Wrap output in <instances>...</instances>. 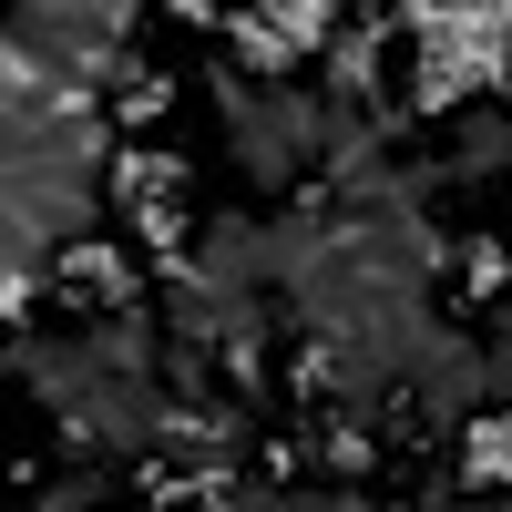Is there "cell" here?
Listing matches in <instances>:
<instances>
[{"instance_id":"obj_1","label":"cell","mask_w":512,"mask_h":512,"mask_svg":"<svg viewBox=\"0 0 512 512\" xmlns=\"http://www.w3.org/2000/svg\"><path fill=\"white\" fill-rule=\"evenodd\" d=\"M52 287L72 297V308H134V267L103 246V236H62L52 256Z\"/></svg>"},{"instance_id":"obj_9","label":"cell","mask_w":512,"mask_h":512,"mask_svg":"<svg viewBox=\"0 0 512 512\" xmlns=\"http://www.w3.org/2000/svg\"><path fill=\"white\" fill-rule=\"evenodd\" d=\"M164 103H175V72H123V93H113V123L123 134H144V123H164Z\"/></svg>"},{"instance_id":"obj_10","label":"cell","mask_w":512,"mask_h":512,"mask_svg":"<svg viewBox=\"0 0 512 512\" xmlns=\"http://www.w3.org/2000/svg\"><path fill=\"white\" fill-rule=\"evenodd\" d=\"M441 11H451V0H390V21H400V41H410V31H431Z\"/></svg>"},{"instance_id":"obj_4","label":"cell","mask_w":512,"mask_h":512,"mask_svg":"<svg viewBox=\"0 0 512 512\" xmlns=\"http://www.w3.org/2000/svg\"><path fill=\"white\" fill-rule=\"evenodd\" d=\"M226 62H236L246 82H287V72L308 62V52H297V41H287L267 11H226Z\"/></svg>"},{"instance_id":"obj_2","label":"cell","mask_w":512,"mask_h":512,"mask_svg":"<svg viewBox=\"0 0 512 512\" xmlns=\"http://www.w3.org/2000/svg\"><path fill=\"white\" fill-rule=\"evenodd\" d=\"M82 349H93L103 379H154V359H164L144 308H103V328H82Z\"/></svg>"},{"instance_id":"obj_6","label":"cell","mask_w":512,"mask_h":512,"mask_svg":"<svg viewBox=\"0 0 512 512\" xmlns=\"http://www.w3.org/2000/svg\"><path fill=\"white\" fill-rule=\"evenodd\" d=\"M502 164H512V113L461 103V123H451V175H502Z\"/></svg>"},{"instance_id":"obj_8","label":"cell","mask_w":512,"mask_h":512,"mask_svg":"<svg viewBox=\"0 0 512 512\" xmlns=\"http://www.w3.org/2000/svg\"><path fill=\"white\" fill-rule=\"evenodd\" d=\"M461 297H472V308H492V297H512V246L502 236H461Z\"/></svg>"},{"instance_id":"obj_5","label":"cell","mask_w":512,"mask_h":512,"mask_svg":"<svg viewBox=\"0 0 512 512\" xmlns=\"http://www.w3.org/2000/svg\"><path fill=\"white\" fill-rule=\"evenodd\" d=\"M103 185H113V205H164V195H185V154H164V144H123Z\"/></svg>"},{"instance_id":"obj_3","label":"cell","mask_w":512,"mask_h":512,"mask_svg":"<svg viewBox=\"0 0 512 512\" xmlns=\"http://www.w3.org/2000/svg\"><path fill=\"white\" fill-rule=\"evenodd\" d=\"M461 492H512V400H482L461 431Z\"/></svg>"},{"instance_id":"obj_7","label":"cell","mask_w":512,"mask_h":512,"mask_svg":"<svg viewBox=\"0 0 512 512\" xmlns=\"http://www.w3.org/2000/svg\"><path fill=\"white\" fill-rule=\"evenodd\" d=\"M195 256H205V277H226V287H267V236H256L246 216H216Z\"/></svg>"}]
</instances>
